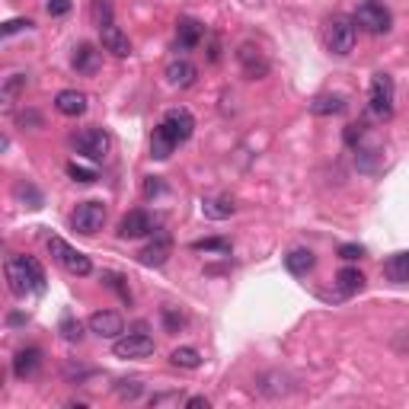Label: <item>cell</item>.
Returning <instances> with one entry per match:
<instances>
[{
    "label": "cell",
    "instance_id": "1",
    "mask_svg": "<svg viewBox=\"0 0 409 409\" xmlns=\"http://www.w3.org/2000/svg\"><path fill=\"white\" fill-rule=\"evenodd\" d=\"M4 275L6 285L16 298H26V294H42L45 291V268L36 256H16L4 262Z\"/></svg>",
    "mask_w": 409,
    "mask_h": 409
},
{
    "label": "cell",
    "instance_id": "2",
    "mask_svg": "<svg viewBox=\"0 0 409 409\" xmlns=\"http://www.w3.org/2000/svg\"><path fill=\"white\" fill-rule=\"evenodd\" d=\"M393 96H396V87H393V77L390 74H374L368 83V109L374 119H390L393 115Z\"/></svg>",
    "mask_w": 409,
    "mask_h": 409
},
{
    "label": "cell",
    "instance_id": "3",
    "mask_svg": "<svg viewBox=\"0 0 409 409\" xmlns=\"http://www.w3.org/2000/svg\"><path fill=\"white\" fill-rule=\"evenodd\" d=\"M48 253L55 256V262L64 268V272L77 275V278H83V275L93 272V262H89V256H83L80 249H74L70 243H64L61 236H48Z\"/></svg>",
    "mask_w": 409,
    "mask_h": 409
},
{
    "label": "cell",
    "instance_id": "4",
    "mask_svg": "<svg viewBox=\"0 0 409 409\" xmlns=\"http://www.w3.org/2000/svg\"><path fill=\"white\" fill-rule=\"evenodd\" d=\"M70 144H74V151L80 153V157H87V160H93V163H99V160L109 157L112 138H109L102 128H80V131L70 138Z\"/></svg>",
    "mask_w": 409,
    "mask_h": 409
},
{
    "label": "cell",
    "instance_id": "5",
    "mask_svg": "<svg viewBox=\"0 0 409 409\" xmlns=\"http://www.w3.org/2000/svg\"><path fill=\"white\" fill-rule=\"evenodd\" d=\"M355 19H345V16H332L329 23H326V48L332 51V55L345 58L351 48H355Z\"/></svg>",
    "mask_w": 409,
    "mask_h": 409
},
{
    "label": "cell",
    "instance_id": "6",
    "mask_svg": "<svg viewBox=\"0 0 409 409\" xmlns=\"http://www.w3.org/2000/svg\"><path fill=\"white\" fill-rule=\"evenodd\" d=\"M106 217H109V211H106V204H102V202H80V204H77V211L70 214V224H74L77 234L93 236V234H99V230H102Z\"/></svg>",
    "mask_w": 409,
    "mask_h": 409
},
{
    "label": "cell",
    "instance_id": "7",
    "mask_svg": "<svg viewBox=\"0 0 409 409\" xmlns=\"http://www.w3.org/2000/svg\"><path fill=\"white\" fill-rule=\"evenodd\" d=\"M390 23H393L390 10L381 6L377 0H368V4H361L355 10V26L364 29V32H371V36H383V32H390Z\"/></svg>",
    "mask_w": 409,
    "mask_h": 409
},
{
    "label": "cell",
    "instance_id": "8",
    "mask_svg": "<svg viewBox=\"0 0 409 409\" xmlns=\"http://www.w3.org/2000/svg\"><path fill=\"white\" fill-rule=\"evenodd\" d=\"M236 64H240V70L249 80H259V77L268 74V58L262 55V48L253 42H243L240 48H236Z\"/></svg>",
    "mask_w": 409,
    "mask_h": 409
},
{
    "label": "cell",
    "instance_id": "9",
    "mask_svg": "<svg viewBox=\"0 0 409 409\" xmlns=\"http://www.w3.org/2000/svg\"><path fill=\"white\" fill-rule=\"evenodd\" d=\"M160 125L173 134V141H176V144H185V141L192 138V131H195V119H192V112H189V109H182V106H179V109H166L163 119H160Z\"/></svg>",
    "mask_w": 409,
    "mask_h": 409
},
{
    "label": "cell",
    "instance_id": "10",
    "mask_svg": "<svg viewBox=\"0 0 409 409\" xmlns=\"http://www.w3.org/2000/svg\"><path fill=\"white\" fill-rule=\"evenodd\" d=\"M170 256H173V236L166 234V230H153V240L141 249L138 259H141V266L160 268L166 259H170Z\"/></svg>",
    "mask_w": 409,
    "mask_h": 409
},
{
    "label": "cell",
    "instance_id": "11",
    "mask_svg": "<svg viewBox=\"0 0 409 409\" xmlns=\"http://www.w3.org/2000/svg\"><path fill=\"white\" fill-rule=\"evenodd\" d=\"M115 358H147L153 351V339L147 332H128V336H119L112 345Z\"/></svg>",
    "mask_w": 409,
    "mask_h": 409
},
{
    "label": "cell",
    "instance_id": "12",
    "mask_svg": "<svg viewBox=\"0 0 409 409\" xmlns=\"http://www.w3.org/2000/svg\"><path fill=\"white\" fill-rule=\"evenodd\" d=\"M147 234H153V217L147 214L144 208L128 211V214L119 221V236H121V240H138V236H147Z\"/></svg>",
    "mask_w": 409,
    "mask_h": 409
},
{
    "label": "cell",
    "instance_id": "13",
    "mask_svg": "<svg viewBox=\"0 0 409 409\" xmlns=\"http://www.w3.org/2000/svg\"><path fill=\"white\" fill-rule=\"evenodd\" d=\"M87 326H89V332H96L99 339H119L121 332H125V320L115 310H96Z\"/></svg>",
    "mask_w": 409,
    "mask_h": 409
},
{
    "label": "cell",
    "instance_id": "14",
    "mask_svg": "<svg viewBox=\"0 0 409 409\" xmlns=\"http://www.w3.org/2000/svg\"><path fill=\"white\" fill-rule=\"evenodd\" d=\"M99 42H102V51H109V55H115V58H128V55H131V42H128V36L115 23L102 26V29H99Z\"/></svg>",
    "mask_w": 409,
    "mask_h": 409
},
{
    "label": "cell",
    "instance_id": "15",
    "mask_svg": "<svg viewBox=\"0 0 409 409\" xmlns=\"http://www.w3.org/2000/svg\"><path fill=\"white\" fill-rule=\"evenodd\" d=\"M204 38V26L198 23V19H189V16H182L176 23V48L179 51H192L198 42Z\"/></svg>",
    "mask_w": 409,
    "mask_h": 409
},
{
    "label": "cell",
    "instance_id": "16",
    "mask_svg": "<svg viewBox=\"0 0 409 409\" xmlns=\"http://www.w3.org/2000/svg\"><path fill=\"white\" fill-rule=\"evenodd\" d=\"M166 80L173 83V87H179V89H185V87H192L195 83V77H198V67L192 61H185V58H173L170 64H166Z\"/></svg>",
    "mask_w": 409,
    "mask_h": 409
},
{
    "label": "cell",
    "instance_id": "17",
    "mask_svg": "<svg viewBox=\"0 0 409 409\" xmlns=\"http://www.w3.org/2000/svg\"><path fill=\"white\" fill-rule=\"evenodd\" d=\"M55 109L61 115H67V119H77V115L87 112V93H80V89H61L55 96Z\"/></svg>",
    "mask_w": 409,
    "mask_h": 409
},
{
    "label": "cell",
    "instance_id": "18",
    "mask_svg": "<svg viewBox=\"0 0 409 409\" xmlns=\"http://www.w3.org/2000/svg\"><path fill=\"white\" fill-rule=\"evenodd\" d=\"M38 364H42V349H36V345L19 349L16 358H13V374H16L19 381H26V377H32L38 371Z\"/></svg>",
    "mask_w": 409,
    "mask_h": 409
},
{
    "label": "cell",
    "instance_id": "19",
    "mask_svg": "<svg viewBox=\"0 0 409 409\" xmlns=\"http://www.w3.org/2000/svg\"><path fill=\"white\" fill-rule=\"evenodd\" d=\"M313 266H317V259H313V253L307 246H298L285 256V268L291 275H298V278H304L307 272H313Z\"/></svg>",
    "mask_w": 409,
    "mask_h": 409
},
{
    "label": "cell",
    "instance_id": "20",
    "mask_svg": "<svg viewBox=\"0 0 409 409\" xmlns=\"http://www.w3.org/2000/svg\"><path fill=\"white\" fill-rule=\"evenodd\" d=\"M345 109H349V102H345L342 93H323V96H317V99L310 102L313 115H342Z\"/></svg>",
    "mask_w": 409,
    "mask_h": 409
},
{
    "label": "cell",
    "instance_id": "21",
    "mask_svg": "<svg viewBox=\"0 0 409 409\" xmlns=\"http://www.w3.org/2000/svg\"><path fill=\"white\" fill-rule=\"evenodd\" d=\"M176 141H173V134L166 131L163 125H157L153 128V134H151V157L153 160H170V153L176 151Z\"/></svg>",
    "mask_w": 409,
    "mask_h": 409
},
{
    "label": "cell",
    "instance_id": "22",
    "mask_svg": "<svg viewBox=\"0 0 409 409\" xmlns=\"http://www.w3.org/2000/svg\"><path fill=\"white\" fill-rule=\"evenodd\" d=\"M383 275L396 285H409V249L406 253H393L387 262H383Z\"/></svg>",
    "mask_w": 409,
    "mask_h": 409
},
{
    "label": "cell",
    "instance_id": "23",
    "mask_svg": "<svg viewBox=\"0 0 409 409\" xmlns=\"http://www.w3.org/2000/svg\"><path fill=\"white\" fill-rule=\"evenodd\" d=\"M236 211L234 198L230 195H217V198H204L202 202V214L211 217V221H224V217H230Z\"/></svg>",
    "mask_w": 409,
    "mask_h": 409
},
{
    "label": "cell",
    "instance_id": "24",
    "mask_svg": "<svg viewBox=\"0 0 409 409\" xmlns=\"http://www.w3.org/2000/svg\"><path fill=\"white\" fill-rule=\"evenodd\" d=\"M336 288H339V294L351 298V294H358V291L364 288V275L358 272V268H351V266L339 268V275H336Z\"/></svg>",
    "mask_w": 409,
    "mask_h": 409
},
{
    "label": "cell",
    "instance_id": "25",
    "mask_svg": "<svg viewBox=\"0 0 409 409\" xmlns=\"http://www.w3.org/2000/svg\"><path fill=\"white\" fill-rule=\"evenodd\" d=\"M99 67V51L93 48V45H77L74 48V70H80V74H93V70Z\"/></svg>",
    "mask_w": 409,
    "mask_h": 409
},
{
    "label": "cell",
    "instance_id": "26",
    "mask_svg": "<svg viewBox=\"0 0 409 409\" xmlns=\"http://www.w3.org/2000/svg\"><path fill=\"white\" fill-rule=\"evenodd\" d=\"M170 361L176 364V368L195 371V368H202V351L192 349V345H179V349H173V351H170Z\"/></svg>",
    "mask_w": 409,
    "mask_h": 409
},
{
    "label": "cell",
    "instance_id": "27",
    "mask_svg": "<svg viewBox=\"0 0 409 409\" xmlns=\"http://www.w3.org/2000/svg\"><path fill=\"white\" fill-rule=\"evenodd\" d=\"M195 253H221V256H230V240L227 236H204V240H195L192 243Z\"/></svg>",
    "mask_w": 409,
    "mask_h": 409
},
{
    "label": "cell",
    "instance_id": "28",
    "mask_svg": "<svg viewBox=\"0 0 409 409\" xmlns=\"http://www.w3.org/2000/svg\"><path fill=\"white\" fill-rule=\"evenodd\" d=\"M58 332H61L67 342H80V339H83V323L74 317V313H64L61 323H58Z\"/></svg>",
    "mask_w": 409,
    "mask_h": 409
},
{
    "label": "cell",
    "instance_id": "29",
    "mask_svg": "<svg viewBox=\"0 0 409 409\" xmlns=\"http://www.w3.org/2000/svg\"><path fill=\"white\" fill-rule=\"evenodd\" d=\"M26 83H29V77H26V74H10V77H6V83H4V102H6V106L23 93Z\"/></svg>",
    "mask_w": 409,
    "mask_h": 409
},
{
    "label": "cell",
    "instance_id": "30",
    "mask_svg": "<svg viewBox=\"0 0 409 409\" xmlns=\"http://www.w3.org/2000/svg\"><path fill=\"white\" fill-rule=\"evenodd\" d=\"M141 393H144V383H141L138 377H131V381H119V383H115V396H119V400H138Z\"/></svg>",
    "mask_w": 409,
    "mask_h": 409
},
{
    "label": "cell",
    "instance_id": "31",
    "mask_svg": "<svg viewBox=\"0 0 409 409\" xmlns=\"http://www.w3.org/2000/svg\"><path fill=\"white\" fill-rule=\"evenodd\" d=\"M89 13H93V23L99 26V29L112 23V4H109V0H93V4H89Z\"/></svg>",
    "mask_w": 409,
    "mask_h": 409
},
{
    "label": "cell",
    "instance_id": "32",
    "mask_svg": "<svg viewBox=\"0 0 409 409\" xmlns=\"http://www.w3.org/2000/svg\"><path fill=\"white\" fill-rule=\"evenodd\" d=\"M160 317H163L166 332H179L185 326V313L176 310V307H163V310H160Z\"/></svg>",
    "mask_w": 409,
    "mask_h": 409
},
{
    "label": "cell",
    "instance_id": "33",
    "mask_svg": "<svg viewBox=\"0 0 409 409\" xmlns=\"http://www.w3.org/2000/svg\"><path fill=\"white\" fill-rule=\"evenodd\" d=\"M16 195L23 198V202H29V208H42V192H38L32 182H19L16 185Z\"/></svg>",
    "mask_w": 409,
    "mask_h": 409
},
{
    "label": "cell",
    "instance_id": "34",
    "mask_svg": "<svg viewBox=\"0 0 409 409\" xmlns=\"http://www.w3.org/2000/svg\"><path fill=\"white\" fill-rule=\"evenodd\" d=\"M32 26H36V23H32V19L29 16H16V19H6V23L4 26H0V36H16V32H23V29H32Z\"/></svg>",
    "mask_w": 409,
    "mask_h": 409
},
{
    "label": "cell",
    "instance_id": "35",
    "mask_svg": "<svg viewBox=\"0 0 409 409\" xmlns=\"http://www.w3.org/2000/svg\"><path fill=\"white\" fill-rule=\"evenodd\" d=\"M67 176L74 179V182H96V170H87V166H80L77 160L67 163Z\"/></svg>",
    "mask_w": 409,
    "mask_h": 409
},
{
    "label": "cell",
    "instance_id": "36",
    "mask_svg": "<svg viewBox=\"0 0 409 409\" xmlns=\"http://www.w3.org/2000/svg\"><path fill=\"white\" fill-rule=\"evenodd\" d=\"M336 253H339V259L355 262V259H361V256H364V246H361V243H342Z\"/></svg>",
    "mask_w": 409,
    "mask_h": 409
},
{
    "label": "cell",
    "instance_id": "37",
    "mask_svg": "<svg viewBox=\"0 0 409 409\" xmlns=\"http://www.w3.org/2000/svg\"><path fill=\"white\" fill-rule=\"evenodd\" d=\"M70 0H48V4H45V10H48V16H67L70 13Z\"/></svg>",
    "mask_w": 409,
    "mask_h": 409
},
{
    "label": "cell",
    "instance_id": "38",
    "mask_svg": "<svg viewBox=\"0 0 409 409\" xmlns=\"http://www.w3.org/2000/svg\"><path fill=\"white\" fill-rule=\"evenodd\" d=\"M345 144L349 147H355V144H361V138H364V125H345Z\"/></svg>",
    "mask_w": 409,
    "mask_h": 409
},
{
    "label": "cell",
    "instance_id": "39",
    "mask_svg": "<svg viewBox=\"0 0 409 409\" xmlns=\"http://www.w3.org/2000/svg\"><path fill=\"white\" fill-rule=\"evenodd\" d=\"M157 192H163V182H160V176H147V182H144V195L151 198V195H157Z\"/></svg>",
    "mask_w": 409,
    "mask_h": 409
},
{
    "label": "cell",
    "instance_id": "40",
    "mask_svg": "<svg viewBox=\"0 0 409 409\" xmlns=\"http://www.w3.org/2000/svg\"><path fill=\"white\" fill-rule=\"evenodd\" d=\"M106 278H109V281H106L109 288H115V291H119L125 300H131V291H128V288H121V278H119V275H106Z\"/></svg>",
    "mask_w": 409,
    "mask_h": 409
},
{
    "label": "cell",
    "instance_id": "41",
    "mask_svg": "<svg viewBox=\"0 0 409 409\" xmlns=\"http://www.w3.org/2000/svg\"><path fill=\"white\" fill-rule=\"evenodd\" d=\"M163 403H179V393H157V396H151V406H163Z\"/></svg>",
    "mask_w": 409,
    "mask_h": 409
},
{
    "label": "cell",
    "instance_id": "42",
    "mask_svg": "<svg viewBox=\"0 0 409 409\" xmlns=\"http://www.w3.org/2000/svg\"><path fill=\"white\" fill-rule=\"evenodd\" d=\"M185 406H189V409H208L211 403H208V396H189V400H185Z\"/></svg>",
    "mask_w": 409,
    "mask_h": 409
}]
</instances>
